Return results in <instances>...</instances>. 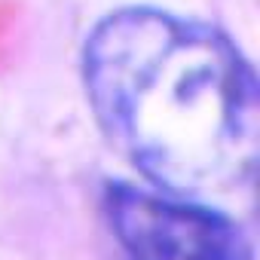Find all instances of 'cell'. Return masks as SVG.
<instances>
[{
    "mask_svg": "<svg viewBox=\"0 0 260 260\" xmlns=\"http://www.w3.org/2000/svg\"><path fill=\"white\" fill-rule=\"evenodd\" d=\"M95 122L141 184L236 214L260 166V80L214 25L119 7L83 43Z\"/></svg>",
    "mask_w": 260,
    "mask_h": 260,
    "instance_id": "1",
    "label": "cell"
},
{
    "mask_svg": "<svg viewBox=\"0 0 260 260\" xmlns=\"http://www.w3.org/2000/svg\"><path fill=\"white\" fill-rule=\"evenodd\" d=\"M101 217L116 260H254V239L239 214L141 181L104 184Z\"/></svg>",
    "mask_w": 260,
    "mask_h": 260,
    "instance_id": "2",
    "label": "cell"
}]
</instances>
